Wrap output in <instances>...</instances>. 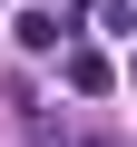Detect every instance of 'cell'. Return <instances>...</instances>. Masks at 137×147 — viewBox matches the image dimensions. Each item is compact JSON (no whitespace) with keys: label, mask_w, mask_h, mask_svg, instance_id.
<instances>
[{"label":"cell","mask_w":137,"mask_h":147,"mask_svg":"<svg viewBox=\"0 0 137 147\" xmlns=\"http://www.w3.org/2000/svg\"><path fill=\"white\" fill-rule=\"evenodd\" d=\"M59 88H68V98H108V88H118L108 49H88V39H59Z\"/></svg>","instance_id":"6da1fadb"},{"label":"cell","mask_w":137,"mask_h":147,"mask_svg":"<svg viewBox=\"0 0 137 147\" xmlns=\"http://www.w3.org/2000/svg\"><path fill=\"white\" fill-rule=\"evenodd\" d=\"M20 127H30V147H79V137H68V118H59V108H39V98L20 108Z\"/></svg>","instance_id":"3957f363"},{"label":"cell","mask_w":137,"mask_h":147,"mask_svg":"<svg viewBox=\"0 0 137 147\" xmlns=\"http://www.w3.org/2000/svg\"><path fill=\"white\" fill-rule=\"evenodd\" d=\"M10 39H20L30 59H49L59 39H79V20H68V10H20V20H10Z\"/></svg>","instance_id":"7a4b0ae2"}]
</instances>
